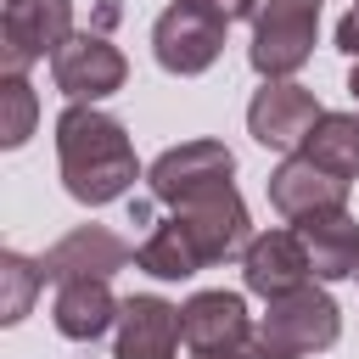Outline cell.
I'll use <instances>...</instances> for the list:
<instances>
[{
  "label": "cell",
  "mask_w": 359,
  "mask_h": 359,
  "mask_svg": "<svg viewBox=\"0 0 359 359\" xmlns=\"http://www.w3.org/2000/svg\"><path fill=\"white\" fill-rule=\"evenodd\" d=\"M56 163H62L67 196L84 202V208L118 202L140 180V163H135V146H129L123 123L107 118L95 101H73L56 118Z\"/></svg>",
  "instance_id": "obj_1"
},
{
  "label": "cell",
  "mask_w": 359,
  "mask_h": 359,
  "mask_svg": "<svg viewBox=\"0 0 359 359\" xmlns=\"http://www.w3.org/2000/svg\"><path fill=\"white\" fill-rule=\"evenodd\" d=\"M252 337H258L264 359H309V353H325L342 337V309L331 303V292L297 286L286 297H269Z\"/></svg>",
  "instance_id": "obj_2"
},
{
  "label": "cell",
  "mask_w": 359,
  "mask_h": 359,
  "mask_svg": "<svg viewBox=\"0 0 359 359\" xmlns=\"http://www.w3.org/2000/svg\"><path fill=\"white\" fill-rule=\"evenodd\" d=\"M320 0H258L252 6V45L247 62L258 79H292L314 56Z\"/></svg>",
  "instance_id": "obj_3"
},
{
  "label": "cell",
  "mask_w": 359,
  "mask_h": 359,
  "mask_svg": "<svg viewBox=\"0 0 359 359\" xmlns=\"http://www.w3.org/2000/svg\"><path fill=\"white\" fill-rule=\"evenodd\" d=\"M73 39V0H6L0 6V73H28Z\"/></svg>",
  "instance_id": "obj_4"
},
{
  "label": "cell",
  "mask_w": 359,
  "mask_h": 359,
  "mask_svg": "<svg viewBox=\"0 0 359 359\" xmlns=\"http://www.w3.org/2000/svg\"><path fill=\"white\" fill-rule=\"evenodd\" d=\"M236 174V157L230 146L219 140H185V146H168L151 168H146V185L163 208H185V202H202L213 191H224Z\"/></svg>",
  "instance_id": "obj_5"
},
{
  "label": "cell",
  "mask_w": 359,
  "mask_h": 359,
  "mask_svg": "<svg viewBox=\"0 0 359 359\" xmlns=\"http://www.w3.org/2000/svg\"><path fill=\"white\" fill-rule=\"evenodd\" d=\"M224 28H230V22H219L213 11H202V6H191V0H174V6L151 22V50H157L163 73L196 79V73H208V67L219 62Z\"/></svg>",
  "instance_id": "obj_6"
},
{
  "label": "cell",
  "mask_w": 359,
  "mask_h": 359,
  "mask_svg": "<svg viewBox=\"0 0 359 359\" xmlns=\"http://www.w3.org/2000/svg\"><path fill=\"white\" fill-rule=\"evenodd\" d=\"M50 79L67 101H101L112 90H123L129 62L107 34H73L56 56H50Z\"/></svg>",
  "instance_id": "obj_7"
},
{
  "label": "cell",
  "mask_w": 359,
  "mask_h": 359,
  "mask_svg": "<svg viewBox=\"0 0 359 359\" xmlns=\"http://www.w3.org/2000/svg\"><path fill=\"white\" fill-rule=\"evenodd\" d=\"M314 123H320V101H314V90H303L292 79H264V90L247 107V129L269 151H303Z\"/></svg>",
  "instance_id": "obj_8"
},
{
  "label": "cell",
  "mask_w": 359,
  "mask_h": 359,
  "mask_svg": "<svg viewBox=\"0 0 359 359\" xmlns=\"http://www.w3.org/2000/svg\"><path fill=\"white\" fill-rule=\"evenodd\" d=\"M174 219L185 224L202 269H208V264H224V258H241L247 241H252V219H247V202L236 196V185H224V191H213V196H202V202L174 208Z\"/></svg>",
  "instance_id": "obj_9"
},
{
  "label": "cell",
  "mask_w": 359,
  "mask_h": 359,
  "mask_svg": "<svg viewBox=\"0 0 359 359\" xmlns=\"http://www.w3.org/2000/svg\"><path fill=\"white\" fill-rule=\"evenodd\" d=\"M269 202H275V213L280 219H309V213H331V208H348V180L342 174H331V168H320L314 157H303V151H292L275 174H269Z\"/></svg>",
  "instance_id": "obj_10"
},
{
  "label": "cell",
  "mask_w": 359,
  "mask_h": 359,
  "mask_svg": "<svg viewBox=\"0 0 359 359\" xmlns=\"http://www.w3.org/2000/svg\"><path fill=\"white\" fill-rule=\"evenodd\" d=\"M309 275H314V269H309V252H303L297 230H264V236H252L247 252H241V280H247V292L264 297V303L309 286Z\"/></svg>",
  "instance_id": "obj_11"
},
{
  "label": "cell",
  "mask_w": 359,
  "mask_h": 359,
  "mask_svg": "<svg viewBox=\"0 0 359 359\" xmlns=\"http://www.w3.org/2000/svg\"><path fill=\"white\" fill-rule=\"evenodd\" d=\"M129 241L123 236H112L107 224H79V230H67L39 264H45V280H79V275H101V280H112L118 269H129Z\"/></svg>",
  "instance_id": "obj_12"
},
{
  "label": "cell",
  "mask_w": 359,
  "mask_h": 359,
  "mask_svg": "<svg viewBox=\"0 0 359 359\" xmlns=\"http://www.w3.org/2000/svg\"><path fill=\"white\" fill-rule=\"evenodd\" d=\"M180 309L163 297H123L112 359H174L180 348Z\"/></svg>",
  "instance_id": "obj_13"
},
{
  "label": "cell",
  "mask_w": 359,
  "mask_h": 359,
  "mask_svg": "<svg viewBox=\"0 0 359 359\" xmlns=\"http://www.w3.org/2000/svg\"><path fill=\"white\" fill-rule=\"evenodd\" d=\"M297 241L309 252L314 280H348V275H359V219L348 208L297 219Z\"/></svg>",
  "instance_id": "obj_14"
},
{
  "label": "cell",
  "mask_w": 359,
  "mask_h": 359,
  "mask_svg": "<svg viewBox=\"0 0 359 359\" xmlns=\"http://www.w3.org/2000/svg\"><path fill=\"white\" fill-rule=\"evenodd\" d=\"M180 331H185L191 348L247 342V337H252L247 297H241V292H196V297H185V309H180Z\"/></svg>",
  "instance_id": "obj_15"
},
{
  "label": "cell",
  "mask_w": 359,
  "mask_h": 359,
  "mask_svg": "<svg viewBox=\"0 0 359 359\" xmlns=\"http://www.w3.org/2000/svg\"><path fill=\"white\" fill-rule=\"evenodd\" d=\"M118 309H123V303L112 297V286H107L101 275H79V280H62L50 320H56V331H62L67 342H95V337L118 320Z\"/></svg>",
  "instance_id": "obj_16"
},
{
  "label": "cell",
  "mask_w": 359,
  "mask_h": 359,
  "mask_svg": "<svg viewBox=\"0 0 359 359\" xmlns=\"http://www.w3.org/2000/svg\"><path fill=\"white\" fill-rule=\"evenodd\" d=\"M135 264L146 275H157V280H185V275L202 269V258H196V247H191V236H185V224L174 213L146 230V241L135 247Z\"/></svg>",
  "instance_id": "obj_17"
},
{
  "label": "cell",
  "mask_w": 359,
  "mask_h": 359,
  "mask_svg": "<svg viewBox=\"0 0 359 359\" xmlns=\"http://www.w3.org/2000/svg\"><path fill=\"white\" fill-rule=\"evenodd\" d=\"M303 157H314L320 168L353 180L359 174V112H320V123L303 140Z\"/></svg>",
  "instance_id": "obj_18"
},
{
  "label": "cell",
  "mask_w": 359,
  "mask_h": 359,
  "mask_svg": "<svg viewBox=\"0 0 359 359\" xmlns=\"http://www.w3.org/2000/svg\"><path fill=\"white\" fill-rule=\"evenodd\" d=\"M45 286V264L39 258H22V252H0V320L17 325L34 303V292Z\"/></svg>",
  "instance_id": "obj_19"
},
{
  "label": "cell",
  "mask_w": 359,
  "mask_h": 359,
  "mask_svg": "<svg viewBox=\"0 0 359 359\" xmlns=\"http://www.w3.org/2000/svg\"><path fill=\"white\" fill-rule=\"evenodd\" d=\"M34 118H39V101L28 90V79L22 73H0V146L17 151L34 135Z\"/></svg>",
  "instance_id": "obj_20"
},
{
  "label": "cell",
  "mask_w": 359,
  "mask_h": 359,
  "mask_svg": "<svg viewBox=\"0 0 359 359\" xmlns=\"http://www.w3.org/2000/svg\"><path fill=\"white\" fill-rule=\"evenodd\" d=\"M191 359H264V348H258V337H247L230 348H191Z\"/></svg>",
  "instance_id": "obj_21"
},
{
  "label": "cell",
  "mask_w": 359,
  "mask_h": 359,
  "mask_svg": "<svg viewBox=\"0 0 359 359\" xmlns=\"http://www.w3.org/2000/svg\"><path fill=\"white\" fill-rule=\"evenodd\" d=\"M191 6L213 11L219 22H241V17H252V6H258V0H191Z\"/></svg>",
  "instance_id": "obj_22"
},
{
  "label": "cell",
  "mask_w": 359,
  "mask_h": 359,
  "mask_svg": "<svg viewBox=\"0 0 359 359\" xmlns=\"http://www.w3.org/2000/svg\"><path fill=\"white\" fill-rule=\"evenodd\" d=\"M337 50L359 62V6H353V11H348V17L337 22Z\"/></svg>",
  "instance_id": "obj_23"
},
{
  "label": "cell",
  "mask_w": 359,
  "mask_h": 359,
  "mask_svg": "<svg viewBox=\"0 0 359 359\" xmlns=\"http://www.w3.org/2000/svg\"><path fill=\"white\" fill-rule=\"evenodd\" d=\"M348 95L359 101V62H353V73H348Z\"/></svg>",
  "instance_id": "obj_24"
},
{
  "label": "cell",
  "mask_w": 359,
  "mask_h": 359,
  "mask_svg": "<svg viewBox=\"0 0 359 359\" xmlns=\"http://www.w3.org/2000/svg\"><path fill=\"white\" fill-rule=\"evenodd\" d=\"M353 6H359V0H353Z\"/></svg>",
  "instance_id": "obj_25"
}]
</instances>
